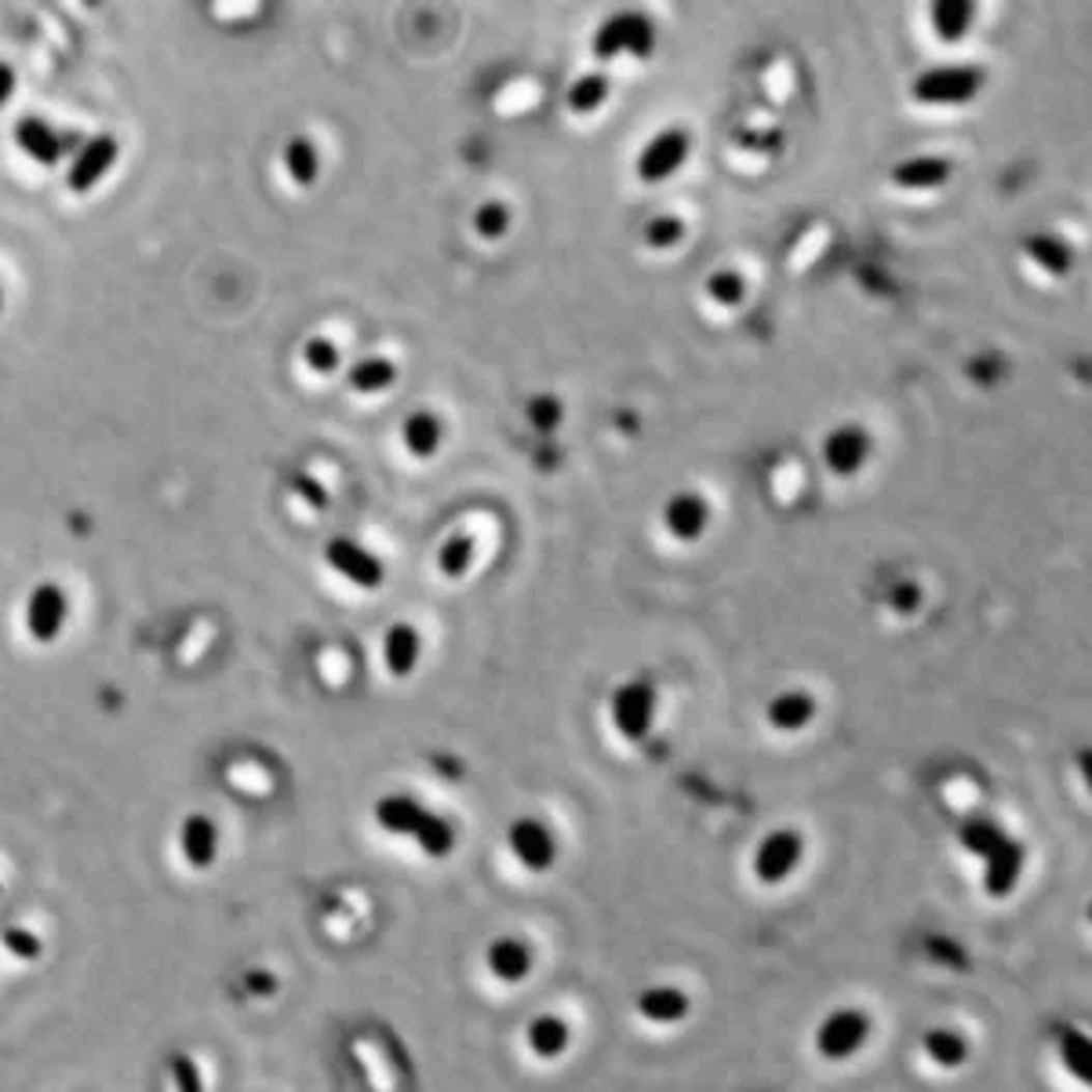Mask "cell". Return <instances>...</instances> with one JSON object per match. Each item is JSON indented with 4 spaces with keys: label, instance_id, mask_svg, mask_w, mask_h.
Masks as SVG:
<instances>
[{
    "label": "cell",
    "instance_id": "cell-1",
    "mask_svg": "<svg viewBox=\"0 0 1092 1092\" xmlns=\"http://www.w3.org/2000/svg\"><path fill=\"white\" fill-rule=\"evenodd\" d=\"M983 88V74L976 66H936L915 81V99L925 106H961Z\"/></svg>",
    "mask_w": 1092,
    "mask_h": 1092
},
{
    "label": "cell",
    "instance_id": "cell-2",
    "mask_svg": "<svg viewBox=\"0 0 1092 1092\" xmlns=\"http://www.w3.org/2000/svg\"><path fill=\"white\" fill-rule=\"evenodd\" d=\"M655 45V30L645 16H634V11H623V16H612L609 23L597 30L594 37V55L597 59H612L619 52H634V55H648Z\"/></svg>",
    "mask_w": 1092,
    "mask_h": 1092
},
{
    "label": "cell",
    "instance_id": "cell-3",
    "mask_svg": "<svg viewBox=\"0 0 1092 1092\" xmlns=\"http://www.w3.org/2000/svg\"><path fill=\"white\" fill-rule=\"evenodd\" d=\"M689 149H692L689 132H684V128H667V132H660L645 149H641L638 175L645 178V183H663V178H670L677 168H681Z\"/></svg>",
    "mask_w": 1092,
    "mask_h": 1092
},
{
    "label": "cell",
    "instance_id": "cell-4",
    "mask_svg": "<svg viewBox=\"0 0 1092 1092\" xmlns=\"http://www.w3.org/2000/svg\"><path fill=\"white\" fill-rule=\"evenodd\" d=\"M328 565L335 568V572L342 576V580L357 583V587L364 590H375L383 583V561L375 558V554H368L364 547H357L354 539H332L328 542V551H325Z\"/></svg>",
    "mask_w": 1092,
    "mask_h": 1092
},
{
    "label": "cell",
    "instance_id": "cell-5",
    "mask_svg": "<svg viewBox=\"0 0 1092 1092\" xmlns=\"http://www.w3.org/2000/svg\"><path fill=\"white\" fill-rule=\"evenodd\" d=\"M867 455H870V433L863 430V426L845 423V426H838V430L827 433L823 459L838 477H852L856 470H863Z\"/></svg>",
    "mask_w": 1092,
    "mask_h": 1092
},
{
    "label": "cell",
    "instance_id": "cell-6",
    "mask_svg": "<svg viewBox=\"0 0 1092 1092\" xmlns=\"http://www.w3.org/2000/svg\"><path fill=\"white\" fill-rule=\"evenodd\" d=\"M117 153H120V146L113 135H95V139L77 153V161L69 164V175H66L69 190H74V194H88L99 178L117 164Z\"/></svg>",
    "mask_w": 1092,
    "mask_h": 1092
},
{
    "label": "cell",
    "instance_id": "cell-7",
    "mask_svg": "<svg viewBox=\"0 0 1092 1092\" xmlns=\"http://www.w3.org/2000/svg\"><path fill=\"white\" fill-rule=\"evenodd\" d=\"M66 594H62L55 583H45V587L33 590L30 597V609H26V626L37 641H55L66 626Z\"/></svg>",
    "mask_w": 1092,
    "mask_h": 1092
},
{
    "label": "cell",
    "instance_id": "cell-8",
    "mask_svg": "<svg viewBox=\"0 0 1092 1092\" xmlns=\"http://www.w3.org/2000/svg\"><path fill=\"white\" fill-rule=\"evenodd\" d=\"M612 713L626 736H645L648 721H652V689L645 681L623 684L612 699Z\"/></svg>",
    "mask_w": 1092,
    "mask_h": 1092
},
{
    "label": "cell",
    "instance_id": "cell-9",
    "mask_svg": "<svg viewBox=\"0 0 1092 1092\" xmlns=\"http://www.w3.org/2000/svg\"><path fill=\"white\" fill-rule=\"evenodd\" d=\"M706 521H710V510H706V499L692 496V492H681V496H674L667 503V510H663V525H667L670 535H677V539H699L706 528Z\"/></svg>",
    "mask_w": 1092,
    "mask_h": 1092
},
{
    "label": "cell",
    "instance_id": "cell-10",
    "mask_svg": "<svg viewBox=\"0 0 1092 1092\" xmlns=\"http://www.w3.org/2000/svg\"><path fill=\"white\" fill-rule=\"evenodd\" d=\"M951 178V161L947 157H911L892 171V183L903 190H936Z\"/></svg>",
    "mask_w": 1092,
    "mask_h": 1092
},
{
    "label": "cell",
    "instance_id": "cell-11",
    "mask_svg": "<svg viewBox=\"0 0 1092 1092\" xmlns=\"http://www.w3.org/2000/svg\"><path fill=\"white\" fill-rule=\"evenodd\" d=\"M16 142L23 146V153H30L37 164H55L62 153V139L37 117H23L16 124Z\"/></svg>",
    "mask_w": 1092,
    "mask_h": 1092
},
{
    "label": "cell",
    "instance_id": "cell-12",
    "mask_svg": "<svg viewBox=\"0 0 1092 1092\" xmlns=\"http://www.w3.org/2000/svg\"><path fill=\"white\" fill-rule=\"evenodd\" d=\"M383 655H387L390 674H397V677L412 674V670H416V663H419V634H416V626H409V623L390 626L387 645H383Z\"/></svg>",
    "mask_w": 1092,
    "mask_h": 1092
},
{
    "label": "cell",
    "instance_id": "cell-13",
    "mask_svg": "<svg viewBox=\"0 0 1092 1092\" xmlns=\"http://www.w3.org/2000/svg\"><path fill=\"white\" fill-rule=\"evenodd\" d=\"M183 856L190 860V867L204 870L216 860V823L204 816H190L183 823Z\"/></svg>",
    "mask_w": 1092,
    "mask_h": 1092
},
{
    "label": "cell",
    "instance_id": "cell-14",
    "mask_svg": "<svg viewBox=\"0 0 1092 1092\" xmlns=\"http://www.w3.org/2000/svg\"><path fill=\"white\" fill-rule=\"evenodd\" d=\"M401 438H404V445H409L412 455L426 459V455H433L441 445V419L430 416V412H412L401 426Z\"/></svg>",
    "mask_w": 1092,
    "mask_h": 1092
},
{
    "label": "cell",
    "instance_id": "cell-15",
    "mask_svg": "<svg viewBox=\"0 0 1092 1092\" xmlns=\"http://www.w3.org/2000/svg\"><path fill=\"white\" fill-rule=\"evenodd\" d=\"M973 16L976 8L969 0H940V4H932V26H936V33L944 40L965 37L969 26H973Z\"/></svg>",
    "mask_w": 1092,
    "mask_h": 1092
},
{
    "label": "cell",
    "instance_id": "cell-16",
    "mask_svg": "<svg viewBox=\"0 0 1092 1092\" xmlns=\"http://www.w3.org/2000/svg\"><path fill=\"white\" fill-rule=\"evenodd\" d=\"M397 368L387 357H364L349 368V387L361 390V394H380V390L394 387Z\"/></svg>",
    "mask_w": 1092,
    "mask_h": 1092
},
{
    "label": "cell",
    "instance_id": "cell-17",
    "mask_svg": "<svg viewBox=\"0 0 1092 1092\" xmlns=\"http://www.w3.org/2000/svg\"><path fill=\"white\" fill-rule=\"evenodd\" d=\"M1027 252H1031V259L1038 262L1041 270H1048L1053 277L1070 274V267H1074V252H1070L1060 237H1048V233H1038V237L1027 241Z\"/></svg>",
    "mask_w": 1092,
    "mask_h": 1092
},
{
    "label": "cell",
    "instance_id": "cell-18",
    "mask_svg": "<svg viewBox=\"0 0 1092 1092\" xmlns=\"http://www.w3.org/2000/svg\"><path fill=\"white\" fill-rule=\"evenodd\" d=\"M284 168H288V175L296 178L299 187H310L320 171L317 146H313L310 139H291L288 146H284Z\"/></svg>",
    "mask_w": 1092,
    "mask_h": 1092
},
{
    "label": "cell",
    "instance_id": "cell-19",
    "mask_svg": "<svg viewBox=\"0 0 1092 1092\" xmlns=\"http://www.w3.org/2000/svg\"><path fill=\"white\" fill-rule=\"evenodd\" d=\"M609 99V77L605 74H583L580 81L568 88V106L576 113H594Z\"/></svg>",
    "mask_w": 1092,
    "mask_h": 1092
},
{
    "label": "cell",
    "instance_id": "cell-20",
    "mask_svg": "<svg viewBox=\"0 0 1092 1092\" xmlns=\"http://www.w3.org/2000/svg\"><path fill=\"white\" fill-rule=\"evenodd\" d=\"M812 713H816V706H812V699L805 692H787V696H780L768 706V718L780 728H802Z\"/></svg>",
    "mask_w": 1092,
    "mask_h": 1092
},
{
    "label": "cell",
    "instance_id": "cell-21",
    "mask_svg": "<svg viewBox=\"0 0 1092 1092\" xmlns=\"http://www.w3.org/2000/svg\"><path fill=\"white\" fill-rule=\"evenodd\" d=\"M441 572L448 576V580H459V576L470 572V565H474V539L470 535H452V539L441 547Z\"/></svg>",
    "mask_w": 1092,
    "mask_h": 1092
},
{
    "label": "cell",
    "instance_id": "cell-22",
    "mask_svg": "<svg viewBox=\"0 0 1092 1092\" xmlns=\"http://www.w3.org/2000/svg\"><path fill=\"white\" fill-rule=\"evenodd\" d=\"M706 296L718 306H739L747 299V281L736 270H718V274H710V281H706Z\"/></svg>",
    "mask_w": 1092,
    "mask_h": 1092
},
{
    "label": "cell",
    "instance_id": "cell-23",
    "mask_svg": "<svg viewBox=\"0 0 1092 1092\" xmlns=\"http://www.w3.org/2000/svg\"><path fill=\"white\" fill-rule=\"evenodd\" d=\"M474 230L481 233L484 241H499L510 230V208L499 201H484L481 208L474 212Z\"/></svg>",
    "mask_w": 1092,
    "mask_h": 1092
},
{
    "label": "cell",
    "instance_id": "cell-24",
    "mask_svg": "<svg viewBox=\"0 0 1092 1092\" xmlns=\"http://www.w3.org/2000/svg\"><path fill=\"white\" fill-rule=\"evenodd\" d=\"M303 357L306 364H310V372L317 375H332L335 368H339V346H335L332 339H325V335H313L303 346Z\"/></svg>",
    "mask_w": 1092,
    "mask_h": 1092
},
{
    "label": "cell",
    "instance_id": "cell-25",
    "mask_svg": "<svg viewBox=\"0 0 1092 1092\" xmlns=\"http://www.w3.org/2000/svg\"><path fill=\"white\" fill-rule=\"evenodd\" d=\"M681 237H684V223L677 216H655L652 223L645 226V241L652 248H674Z\"/></svg>",
    "mask_w": 1092,
    "mask_h": 1092
},
{
    "label": "cell",
    "instance_id": "cell-26",
    "mask_svg": "<svg viewBox=\"0 0 1092 1092\" xmlns=\"http://www.w3.org/2000/svg\"><path fill=\"white\" fill-rule=\"evenodd\" d=\"M528 419H532L535 430H554V426L561 423V404L547 394L532 397V404H528Z\"/></svg>",
    "mask_w": 1092,
    "mask_h": 1092
},
{
    "label": "cell",
    "instance_id": "cell-27",
    "mask_svg": "<svg viewBox=\"0 0 1092 1092\" xmlns=\"http://www.w3.org/2000/svg\"><path fill=\"white\" fill-rule=\"evenodd\" d=\"M171 1074H175L178 1092H204L201 1089V1074H197V1067H194V1060H190V1056H175V1060H171Z\"/></svg>",
    "mask_w": 1092,
    "mask_h": 1092
},
{
    "label": "cell",
    "instance_id": "cell-28",
    "mask_svg": "<svg viewBox=\"0 0 1092 1092\" xmlns=\"http://www.w3.org/2000/svg\"><path fill=\"white\" fill-rule=\"evenodd\" d=\"M4 947H8L16 958H37L40 954V940L26 929H8L4 932Z\"/></svg>",
    "mask_w": 1092,
    "mask_h": 1092
},
{
    "label": "cell",
    "instance_id": "cell-29",
    "mask_svg": "<svg viewBox=\"0 0 1092 1092\" xmlns=\"http://www.w3.org/2000/svg\"><path fill=\"white\" fill-rule=\"evenodd\" d=\"M291 488H296L299 496H303L306 503L313 506V510H328V492L320 488V481H313L310 474H296V477H291Z\"/></svg>",
    "mask_w": 1092,
    "mask_h": 1092
},
{
    "label": "cell",
    "instance_id": "cell-30",
    "mask_svg": "<svg viewBox=\"0 0 1092 1092\" xmlns=\"http://www.w3.org/2000/svg\"><path fill=\"white\" fill-rule=\"evenodd\" d=\"M918 605H922V590L915 583H903V587L892 590V609L896 612H915Z\"/></svg>",
    "mask_w": 1092,
    "mask_h": 1092
},
{
    "label": "cell",
    "instance_id": "cell-31",
    "mask_svg": "<svg viewBox=\"0 0 1092 1092\" xmlns=\"http://www.w3.org/2000/svg\"><path fill=\"white\" fill-rule=\"evenodd\" d=\"M11 91H16V69H11V66H4V62H0V110L8 106Z\"/></svg>",
    "mask_w": 1092,
    "mask_h": 1092
},
{
    "label": "cell",
    "instance_id": "cell-32",
    "mask_svg": "<svg viewBox=\"0 0 1092 1092\" xmlns=\"http://www.w3.org/2000/svg\"><path fill=\"white\" fill-rule=\"evenodd\" d=\"M0 310H4V291H0Z\"/></svg>",
    "mask_w": 1092,
    "mask_h": 1092
}]
</instances>
